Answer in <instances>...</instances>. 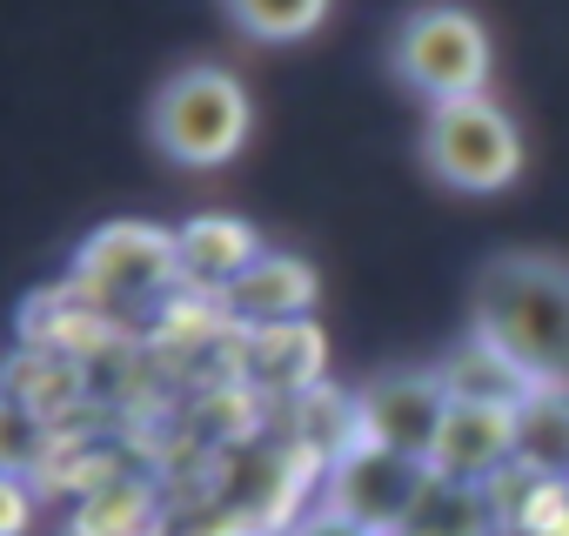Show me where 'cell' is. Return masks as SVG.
I'll return each instance as SVG.
<instances>
[{"label": "cell", "mask_w": 569, "mask_h": 536, "mask_svg": "<svg viewBox=\"0 0 569 536\" xmlns=\"http://www.w3.org/2000/svg\"><path fill=\"white\" fill-rule=\"evenodd\" d=\"M296 436L336 469L349 449H362L369 443V429H362V396H349V389H336V383H322V389H309L302 403H296Z\"/></svg>", "instance_id": "9a60e30c"}, {"label": "cell", "mask_w": 569, "mask_h": 536, "mask_svg": "<svg viewBox=\"0 0 569 536\" xmlns=\"http://www.w3.org/2000/svg\"><path fill=\"white\" fill-rule=\"evenodd\" d=\"M429 476H436L429 463L396 456V449H382V443H362V449H349V456L329 469L322 503H329L336 516L362 523L369 536H402L409 516H416V503H422V489H429Z\"/></svg>", "instance_id": "8992f818"}, {"label": "cell", "mask_w": 569, "mask_h": 536, "mask_svg": "<svg viewBox=\"0 0 569 536\" xmlns=\"http://www.w3.org/2000/svg\"><path fill=\"white\" fill-rule=\"evenodd\" d=\"M409 536H509V516H502L496 489L429 476V489H422V503L409 516Z\"/></svg>", "instance_id": "4fadbf2b"}, {"label": "cell", "mask_w": 569, "mask_h": 536, "mask_svg": "<svg viewBox=\"0 0 569 536\" xmlns=\"http://www.w3.org/2000/svg\"><path fill=\"white\" fill-rule=\"evenodd\" d=\"M174 282H181V255H174V228L161 221H108L74 255V296H88L94 309H141Z\"/></svg>", "instance_id": "5b68a950"}, {"label": "cell", "mask_w": 569, "mask_h": 536, "mask_svg": "<svg viewBox=\"0 0 569 536\" xmlns=\"http://www.w3.org/2000/svg\"><path fill=\"white\" fill-rule=\"evenodd\" d=\"M402 536H409V529H402Z\"/></svg>", "instance_id": "ffe728a7"}, {"label": "cell", "mask_w": 569, "mask_h": 536, "mask_svg": "<svg viewBox=\"0 0 569 536\" xmlns=\"http://www.w3.org/2000/svg\"><path fill=\"white\" fill-rule=\"evenodd\" d=\"M436 383L449 389V403H482V409H522L542 383L516 363V356H502L489 336H462L442 363H436Z\"/></svg>", "instance_id": "7c38bea8"}, {"label": "cell", "mask_w": 569, "mask_h": 536, "mask_svg": "<svg viewBox=\"0 0 569 536\" xmlns=\"http://www.w3.org/2000/svg\"><path fill=\"white\" fill-rule=\"evenodd\" d=\"M316 296H322V276L296 248H261V261L221 296V309L241 329H274V322H309Z\"/></svg>", "instance_id": "9c48e42d"}, {"label": "cell", "mask_w": 569, "mask_h": 536, "mask_svg": "<svg viewBox=\"0 0 569 536\" xmlns=\"http://www.w3.org/2000/svg\"><path fill=\"white\" fill-rule=\"evenodd\" d=\"M248 128H254V101H248L241 75H228L214 61H194V68L168 75L154 108H148V135H154V148L174 168H221V161H234L248 148Z\"/></svg>", "instance_id": "7a4b0ae2"}, {"label": "cell", "mask_w": 569, "mask_h": 536, "mask_svg": "<svg viewBox=\"0 0 569 536\" xmlns=\"http://www.w3.org/2000/svg\"><path fill=\"white\" fill-rule=\"evenodd\" d=\"M74 536H161L148 483H101V489H88V503L74 516Z\"/></svg>", "instance_id": "e0dca14e"}, {"label": "cell", "mask_w": 569, "mask_h": 536, "mask_svg": "<svg viewBox=\"0 0 569 536\" xmlns=\"http://www.w3.org/2000/svg\"><path fill=\"white\" fill-rule=\"evenodd\" d=\"M241 41L254 48H296L329 21V0H221Z\"/></svg>", "instance_id": "2e32d148"}, {"label": "cell", "mask_w": 569, "mask_h": 536, "mask_svg": "<svg viewBox=\"0 0 569 536\" xmlns=\"http://www.w3.org/2000/svg\"><path fill=\"white\" fill-rule=\"evenodd\" d=\"M0 536H28V483L21 476L0 483Z\"/></svg>", "instance_id": "d6986e66"}, {"label": "cell", "mask_w": 569, "mask_h": 536, "mask_svg": "<svg viewBox=\"0 0 569 536\" xmlns=\"http://www.w3.org/2000/svg\"><path fill=\"white\" fill-rule=\"evenodd\" d=\"M476 336L516 356L536 383H569V261L509 248L476 276Z\"/></svg>", "instance_id": "6da1fadb"}, {"label": "cell", "mask_w": 569, "mask_h": 536, "mask_svg": "<svg viewBox=\"0 0 569 536\" xmlns=\"http://www.w3.org/2000/svg\"><path fill=\"white\" fill-rule=\"evenodd\" d=\"M329 369V343L316 322H274V329H241V376L261 383L268 396L302 403L309 389H322Z\"/></svg>", "instance_id": "8fae6325"}, {"label": "cell", "mask_w": 569, "mask_h": 536, "mask_svg": "<svg viewBox=\"0 0 569 536\" xmlns=\"http://www.w3.org/2000/svg\"><path fill=\"white\" fill-rule=\"evenodd\" d=\"M389 61H396V81L422 101V108H442V101H476L489 95V75H496V41L489 28L469 14V8H416L396 41H389Z\"/></svg>", "instance_id": "3957f363"}, {"label": "cell", "mask_w": 569, "mask_h": 536, "mask_svg": "<svg viewBox=\"0 0 569 536\" xmlns=\"http://www.w3.org/2000/svg\"><path fill=\"white\" fill-rule=\"evenodd\" d=\"M516 469L569 483V383H542L516 409Z\"/></svg>", "instance_id": "5bb4252c"}, {"label": "cell", "mask_w": 569, "mask_h": 536, "mask_svg": "<svg viewBox=\"0 0 569 536\" xmlns=\"http://www.w3.org/2000/svg\"><path fill=\"white\" fill-rule=\"evenodd\" d=\"M174 255H181V282L221 302V296L248 276V268L261 261V235H254L241 215L208 208V215H194V221L174 228Z\"/></svg>", "instance_id": "30bf717a"}, {"label": "cell", "mask_w": 569, "mask_h": 536, "mask_svg": "<svg viewBox=\"0 0 569 536\" xmlns=\"http://www.w3.org/2000/svg\"><path fill=\"white\" fill-rule=\"evenodd\" d=\"M356 396H362V429H369V443H382V449H396V456H416V463L436 456L442 423H449V409H456L449 389L436 383V369H389V376L362 383Z\"/></svg>", "instance_id": "52a82bcc"}, {"label": "cell", "mask_w": 569, "mask_h": 536, "mask_svg": "<svg viewBox=\"0 0 569 536\" xmlns=\"http://www.w3.org/2000/svg\"><path fill=\"white\" fill-rule=\"evenodd\" d=\"M281 536H369V529H362V523H349V516H336V509L322 503V509H309V516H296L289 529H281Z\"/></svg>", "instance_id": "ac0fdd59"}, {"label": "cell", "mask_w": 569, "mask_h": 536, "mask_svg": "<svg viewBox=\"0 0 569 536\" xmlns=\"http://www.w3.org/2000/svg\"><path fill=\"white\" fill-rule=\"evenodd\" d=\"M422 155H429V175L442 188H456V195H502L522 175V128L489 95L442 101V108H429Z\"/></svg>", "instance_id": "277c9868"}, {"label": "cell", "mask_w": 569, "mask_h": 536, "mask_svg": "<svg viewBox=\"0 0 569 536\" xmlns=\"http://www.w3.org/2000/svg\"><path fill=\"white\" fill-rule=\"evenodd\" d=\"M436 476L449 483H482L496 489L516 469V409H482V403H456L442 423V443L429 456Z\"/></svg>", "instance_id": "ba28073f"}]
</instances>
